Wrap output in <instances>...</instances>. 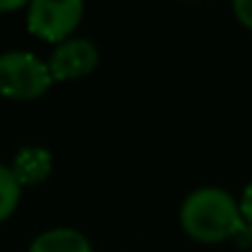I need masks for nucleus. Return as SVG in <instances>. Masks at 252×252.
Segmentation results:
<instances>
[{"label":"nucleus","mask_w":252,"mask_h":252,"mask_svg":"<svg viewBox=\"0 0 252 252\" xmlns=\"http://www.w3.org/2000/svg\"><path fill=\"white\" fill-rule=\"evenodd\" d=\"M242 222L237 200L222 188H198L181 205V225L198 242L232 240Z\"/></svg>","instance_id":"nucleus-1"},{"label":"nucleus","mask_w":252,"mask_h":252,"mask_svg":"<svg viewBox=\"0 0 252 252\" xmlns=\"http://www.w3.org/2000/svg\"><path fill=\"white\" fill-rule=\"evenodd\" d=\"M52 74L47 62H42L37 55L25 50H13L0 55V94L18 101H30L42 96L50 84Z\"/></svg>","instance_id":"nucleus-2"},{"label":"nucleus","mask_w":252,"mask_h":252,"mask_svg":"<svg viewBox=\"0 0 252 252\" xmlns=\"http://www.w3.org/2000/svg\"><path fill=\"white\" fill-rule=\"evenodd\" d=\"M84 15L79 0H35L28 5V30L45 42H64Z\"/></svg>","instance_id":"nucleus-3"},{"label":"nucleus","mask_w":252,"mask_h":252,"mask_svg":"<svg viewBox=\"0 0 252 252\" xmlns=\"http://www.w3.org/2000/svg\"><path fill=\"white\" fill-rule=\"evenodd\" d=\"M96 64H99V50L94 47V42H89L84 37L60 42L55 47V52L50 55V62H47L55 82L82 79L89 72H94Z\"/></svg>","instance_id":"nucleus-4"},{"label":"nucleus","mask_w":252,"mask_h":252,"mask_svg":"<svg viewBox=\"0 0 252 252\" xmlns=\"http://www.w3.org/2000/svg\"><path fill=\"white\" fill-rule=\"evenodd\" d=\"M10 171L15 173L20 186H37L52 173V154L42 146H28L18 151Z\"/></svg>","instance_id":"nucleus-5"},{"label":"nucleus","mask_w":252,"mask_h":252,"mask_svg":"<svg viewBox=\"0 0 252 252\" xmlns=\"http://www.w3.org/2000/svg\"><path fill=\"white\" fill-rule=\"evenodd\" d=\"M28 252H94L89 240L72 227H55L37 235Z\"/></svg>","instance_id":"nucleus-6"},{"label":"nucleus","mask_w":252,"mask_h":252,"mask_svg":"<svg viewBox=\"0 0 252 252\" xmlns=\"http://www.w3.org/2000/svg\"><path fill=\"white\" fill-rule=\"evenodd\" d=\"M20 190H23V186L18 183L10 166L0 163V222L8 220L15 213V208L20 203Z\"/></svg>","instance_id":"nucleus-7"},{"label":"nucleus","mask_w":252,"mask_h":252,"mask_svg":"<svg viewBox=\"0 0 252 252\" xmlns=\"http://www.w3.org/2000/svg\"><path fill=\"white\" fill-rule=\"evenodd\" d=\"M232 13L245 28L252 30V0H237V3L232 5Z\"/></svg>","instance_id":"nucleus-8"},{"label":"nucleus","mask_w":252,"mask_h":252,"mask_svg":"<svg viewBox=\"0 0 252 252\" xmlns=\"http://www.w3.org/2000/svg\"><path fill=\"white\" fill-rule=\"evenodd\" d=\"M237 205H240V215H242V220L252 225V183L245 188V193H242V198H240Z\"/></svg>","instance_id":"nucleus-9"},{"label":"nucleus","mask_w":252,"mask_h":252,"mask_svg":"<svg viewBox=\"0 0 252 252\" xmlns=\"http://www.w3.org/2000/svg\"><path fill=\"white\" fill-rule=\"evenodd\" d=\"M25 3H20V0H13V3H0V10H18L23 8Z\"/></svg>","instance_id":"nucleus-10"}]
</instances>
